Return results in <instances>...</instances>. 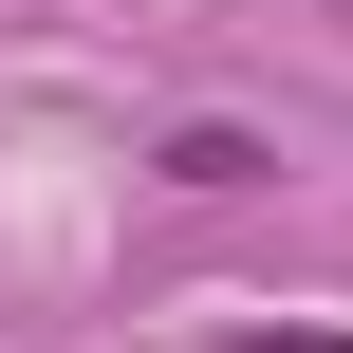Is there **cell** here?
<instances>
[{"mask_svg": "<svg viewBox=\"0 0 353 353\" xmlns=\"http://www.w3.org/2000/svg\"><path fill=\"white\" fill-rule=\"evenodd\" d=\"M261 168H279V149H261V130H223V112H186V130H168V186H205V205H242Z\"/></svg>", "mask_w": 353, "mask_h": 353, "instance_id": "obj_1", "label": "cell"}, {"mask_svg": "<svg viewBox=\"0 0 353 353\" xmlns=\"http://www.w3.org/2000/svg\"><path fill=\"white\" fill-rule=\"evenodd\" d=\"M261 353H353V335H261Z\"/></svg>", "mask_w": 353, "mask_h": 353, "instance_id": "obj_2", "label": "cell"}]
</instances>
